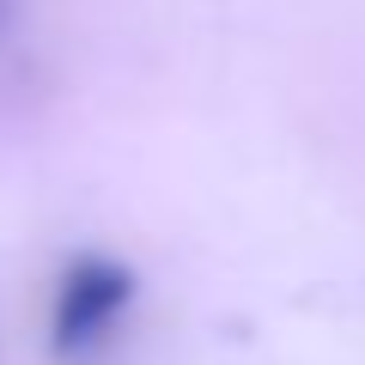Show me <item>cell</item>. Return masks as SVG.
<instances>
[{
    "label": "cell",
    "instance_id": "obj_1",
    "mask_svg": "<svg viewBox=\"0 0 365 365\" xmlns=\"http://www.w3.org/2000/svg\"><path fill=\"white\" fill-rule=\"evenodd\" d=\"M134 299V274L110 256H79L67 262L61 287H55V353L73 359V353H91L98 341L116 329V317L128 311Z\"/></svg>",
    "mask_w": 365,
    "mask_h": 365
},
{
    "label": "cell",
    "instance_id": "obj_2",
    "mask_svg": "<svg viewBox=\"0 0 365 365\" xmlns=\"http://www.w3.org/2000/svg\"><path fill=\"white\" fill-rule=\"evenodd\" d=\"M13 25V0H0V31Z\"/></svg>",
    "mask_w": 365,
    "mask_h": 365
}]
</instances>
